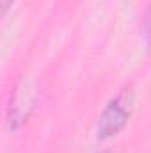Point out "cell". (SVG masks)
Returning <instances> with one entry per match:
<instances>
[{"label":"cell","instance_id":"cell-1","mask_svg":"<svg viewBox=\"0 0 151 153\" xmlns=\"http://www.w3.org/2000/svg\"><path fill=\"white\" fill-rule=\"evenodd\" d=\"M132 100H133L132 91L123 89L107 105V109L103 111V114L100 117V123H98V134L101 137L114 135L126 123L128 114H130V107H132Z\"/></svg>","mask_w":151,"mask_h":153},{"label":"cell","instance_id":"cell-2","mask_svg":"<svg viewBox=\"0 0 151 153\" xmlns=\"http://www.w3.org/2000/svg\"><path fill=\"white\" fill-rule=\"evenodd\" d=\"M146 30L151 36V5H150V9H148V14H146Z\"/></svg>","mask_w":151,"mask_h":153},{"label":"cell","instance_id":"cell-3","mask_svg":"<svg viewBox=\"0 0 151 153\" xmlns=\"http://www.w3.org/2000/svg\"><path fill=\"white\" fill-rule=\"evenodd\" d=\"M2 4H4V11L9 7V4H11V0H2Z\"/></svg>","mask_w":151,"mask_h":153}]
</instances>
